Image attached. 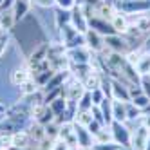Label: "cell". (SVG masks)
I'll return each instance as SVG.
<instances>
[{"label":"cell","mask_w":150,"mask_h":150,"mask_svg":"<svg viewBox=\"0 0 150 150\" xmlns=\"http://www.w3.org/2000/svg\"><path fill=\"white\" fill-rule=\"evenodd\" d=\"M112 139V132H107L105 128H101V130L94 136V143H109Z\"/></svg>","instance_id":"cell-26"},{"label":"cell","mask_w":150,"mask_h":150,"mask_svg":"<svg viewBox=\"0 0 150 150\" xmlns=\"http://www.w3.org/2000/svg\"><path fill=\"white\" fill-rule=\"evenodd\" d=\"M7 44H9V35H7V31H0V56L6 52Z\"/></svg>","instance_id":"cell-30"},{"label":"cell","mask_w":150,"mask_h":150,"mask_svg":"<svg viewBox=\"0 0 150 150\" xmlns=\"http://www.w3.org/2000/svg\"><path fill=\"white\" fill-rule=\"evenodd\" d=\"M110 85H112V87H110L112 89V92H110V98L112 100L123 101V103L130 101V91H128V87H123L120 81H112Z\"/></svg>","instance_id":"cell-9"},{"label":"cell","mask_w":150,"mask_h":150,"mask_svg":"<svg viewBox=\"0 0 150 150\" xmlns=\"http://www.w3.org/2000/svg\"><path fill=\"white\" fill-rule=\"evenodd\" d=\"M74 132H76L78 146H80V148H92V145H94V136L87 130V127L74 125Z\"/></svg>","instance_id":"cell-7"},{"label":"cell","mask_w":150,"mask_h":150,"mask_svg":"<svg viewBox=\"0 0 150 150\" xmlns=\"http://www.w3.org/2000/svg\"><path fill=\"white\" fill-rule=\"evenodd\" d=\"M15 24H16V18H15L13 9H4V11H0V31L13 29Z\"/></svg>","instance_id":"cell-13"},{"label":"cell","mask_w":150,"mask_h":150,"mask_svg":"<svg viewBox=\"0 0 150 150\" xmlns=\"http://www.w3.org/2000/svg\"><path fill=\"white\" fill-rule=\"evenodd\" d=\"M65 54L69 58L71 63H91L92 58V51L83 45V47H72V49H65Z\"/></svg>","instance_id":"cell-3"},{"label":"cell","mask_w":150,"mask_h":150,"mask_svg":"<svg viewBox=\"0 0 150 150\" xmlns=\"http://www.w3.org/2000/svg\"><path fill=\"white\" fill-rule=\"evenodd\" d=\"M92 148H94V150H120L121 145H117L116 141H109V143H94Z\"/></svg>","instance_id":"cell-25"},{"label":"cell","mask_w":150,"mask_h":150,"mask_svg":"<svg viewBox=\"0 0 150 150\" xmlns=\"http://www.w3.org/2000/svg\"><path fill=\"white\" fill-rule=\"evenodd\" d=\"M91 96H92V105H94V107H100V105H101V101L105 100V92H103L101 89L92 91V92H91Z\"/></svg>","instance_id":"cell-28"},{"label":"cell","mask_w":150,"mask_h":150,"mask_svg":"<svg viewBox=\"0 0 150 150\" xmlns=\"http://www.w3.org/2000/svg\"><path fill=\"white\" fill-rule=\"evenodd\" d=\"M4 112H6V109H4V105L0 103V114H4Z\"/></svg>","instance_id":"cell-35"},{"label":"cell","mask_w":150,"mask_h":150,"mask_svg":"<svg viewBox=\"0 0 150 150\" xmlns=\"http://www.w3.org/2000/svg\"><path fill=\"white\" fill-rule=\"evenodd\" d=\"M94 120L92 116V109L91 110H76V114H74V121H76V125H81V127H89Z\"/></svg>","instance_id":"cell-19"},{"label":"cell","mask_w":150,"mask_h":150,"mask_svg":"<svg viewBox=\"0 0 150 150\" xmlns=\"http://www.w3.org/2000/svg\"><path fill=\"white\" fill-rule=\"evenodd\" d=\"M139 110H141V109H137L136 105H134V107H130V109H127V117L134 120V117H137V116H139Z\"/></svg>","instance_id":"cell-33"},{"label":"cell","mask_w":150,"mask_h":150,"mask_svg":"<svg viewBox=\"0 0 150 150\" xmlns=\"http://www.w3.org/2000/svg\"><path fill=\"white\" fill-rule=\"evenodd\" d=\"M136 71H137V74H141V76H146V74L150 72V54H141L139 56V60L136 62Z\"/></svg>","instance_id":"cell-20"},{"label":"cell","mask_w":150,"mask_h":150,"mask_svg":"<svg viewBox=\"0 0 150 150\" xmlns=\"http://www.w3.org/2000/svg\"><path fill=\"white\" fill-rule=\"evenodd\" d=\"M69 150H76V148H69Z\"/></svg>","instance_id":"cell-39"},{"label":"cell","mask_w":150,"mask_h":150,"mask_svg":"<svg viewBox=\"0 0 150 150\" xmlns=\"http://www.w3.org/2000/svg\"><path fill=\"white\" fill-rule=\"evenodd\" d=\"M49 107L52 109V112H54V116H63L67 110V100L63 98V96H60V98H56L54 101H51Z\"/></svg>","instance_id":"cell-21"},{"label":"cell","mask_w":150,"mask_h":150,"mask_svg":"<svg viewBox=\"0 0 150 150\" xmlns=\"http://www.w3.org/2000/svg\"><path fill=\"white\" fill-rule=\"evenodd\" d=\"M148 139H150V130L146 127H139L130 134V146L134 150H145Z\"/></svg>","instance_id":"cell-5"},{"label":"cell","mask_w":150,"mask_h":150,"mask_svg":"<svg viewBox=\"0 0 150 150\" xmlns=\"http://www.w3.org/2000/svg\"><path fill=\"white\" fill-rule=\"evenodd\" d=\"M29 7H31V0H15L13 6H11V9H13V13H15L16 22H18V20H22L27 15Z\"/></svg>","instance_id":"cell-14"},{"label":"cell","mask_w":150,"mask_h":150,"mask_svg":"<svg viewBox=\"0 0 150 150\" xmlns=\"http://www.w3.org/2000/svg\"><path fill=\"white\" fill-rule=\"evenodd\" d=\"M83 94H85L83 81H80L78 78H72L69 83H65L62 87V96L67 100V103H72V105H78V101Z\"/></svg>","instance_id":"cell-1"},{"label":"cell","mask_w":150,"mask_h":150,"mask_svg":"<svg viewBox=\"0 0 150 150\" xmlns=\"http://www.w3.org/2000/svg\"><path fill=\"white\" fill-rule=\"evenodd\" d=\"M40 87V85L35 81V78H31V80H27L24 85H22V96H24V98H27V96H31V94H35L36 91H40L38 89Z\"/></svg>","instance_id":"cell-23"},{"label":"cell","mask_w":150,"mask_h":150,"mask_svg":"<svg viewBox=\"0 0 150 150\" xmlns=\"http://www.w3.org/2000/svg\"><path fill=\"white\" fill-rule=\"evenodd\" d=\"M112 98H105L100 105V110H101V116H103V121L105 125H110L114 121V117H112Z\"/></svg>","instance_id":"cell-18"},{"label":"cell","mask_w":150,"mask_h":150,"mask_svg":"<svg viewBox=\"0 0 150 150\" xmlns=\"http://www.w3.org/2000/svg\"><path fill=\"white\" fill-rule=\"evenodd\" d=\"M81 150H94V148H81Z\"/></svg>","instance_id":"cell-38"},{"label":"cell","mask_w":150,"mask_h":150,"mask_svg":"<svg viewBox=\"0 0 150 150\" xmlns=\"http://www.w3.org/2000/svg\"><path fill=\"white\" fill-rule=\"evenodd\" d=\"M33 2L40 7H52V6H56L54 0H33Z\"/></svg>","instance_id":"cell-32"},{"label":"cell","mask_w":150,"mask_h":150,"mask_svg":"<svg viewBox=\"0 0 150 150\" xmlns=\"http://www.w3.org/2000/svg\"><path fill=\"white\" fill-rule=\"evenodd\" d=\"M112 117L114 121H120V123L127 120V105L123 101H117V100L112 101Z\"/></svg>","instance_id":"cell-17"},{"label":"cell","mask_w":150,"mask_h":150,"mask_svg":"<svg viewBox=\"0 0 150 150\" xmlns=\"http://www.w3.org/2000/svg\"><path fill=\"white\" fill-rule=\"evenodd\" d=\"M13 146H18V148H27L29 143H31V137H29V132L27 130H16L13 132Z\"/></svg>","instance_id":"cell-16"},{"label":"cell","mask_w":150,"mask_h":150,"mask_svg":"<svg viewBox=\"0 0 150 150\" xmlns=\"http://www.w3.org/2000/svg\"><path fill=\"white\" fill-rule=\"evenodd\" d=\"M121 2H134V0H121Z\"/></svg>","instance_id":"cell-37"},{"label":"cell","mask_w":150,"mask_h":150,"mask_svg":"<svg viewBox=\"0 0 150 150\" xmlns=\"http://www.w3.org/2000/svg\"><path fill=\"white\" fill-rule=\"evenodd\" d=\"M49 150H69V145L63 141V139L56 137V139H52V143H51Z\"/></svg>","instance_id":"cell-29"},{"label":"cell","mask_w":150,"mask_h":150,"mask_svg":"<svg viewBox=\"0 0 150 150\" xmlns=\"http://www.w3.org/2000/svg\"><path fill=\"white\" fill-rule=\"evenodd\" d=\"M71 25L78 31V33H87L89 29V18L83 13L81 6H74L71 9Z\"/></svg>","instance_id":"cell-2"},{"label":"cell","mask_w":150,"mask_h":150,"mask_svg":"<svg viewBox=\"0 0 150 150\" xmlns=\"http://www.w3.org/2000/svg\"><path fill=\"white\" fill-rule=\"evenodd\" d=\"M27 80H31V69H29L27 63H25L24 67H16L11 72V83L16 85V87H22Z\"/></svg>","instance_id":"cell-8"},{"label":"cell","mask_w":150,"mask_h":150,"mask_svg":"<svg viewBox=\"0 0 150 150\" xmlns=\"http://www.w3.org/2000/svg\"><path fill=\"white\" fill-rule=\"evenodd\" d=\"M67 24H71V13H67L65 9L58 7V11H56V25H58V29L67 25Z\"/></svg>","instance_id":"cell-24"},{"label":"cell","mask_w":150,"mask_h":150,"mask_svg":"<svg viewBox=\"0 0 150 150\" xmlns=\"http://www.w3.org/2000/svg\"><path fill=\"white\" fill-rule=\"evenodd\" d=\"M58 137L63 139V141L69 145V148H78V137H76V132H74V123L72 121H63L60 125Z\"/></svg>","instance_id":"cell-4"},{"label":"cell","mask_w":150,"mask_h":150,"mask_svg":"<svg viewBox=\"0 0 150 150\" xmlns=\"http://www.w3.org/2000/svg\"><path fill=\"white\" fill-rule=\"evenodd\" d=\"M7 150H27V148H18V146H11V148H7Z\"/></svg>","instance_id":"cell-34"},{"label":"cell","mask_w":150,"mask_h":150,"mask_svg":"<svg viewBox=\"0 0 150 150\" xmlns=\"http://www.w3.org/2000/svg\"><path fill=\"white\" fill-rule=\"evenodd\" d=\"M110 128H112V139L117 143V145H121V146H128L130 145V132L125 128L123 123L120 121H112L110 123Z\"/></svg>","instance_id":"cell-6"},{"label":"cell","mask_w":150,"mask_h":150,"mask_svg":"<svg viewBox=\"0 0 150 150\" xmlns=\"http://www.w3.org/2000/svg\"><path fill=\"white\" fill-rule=\"evenodd\" d=\"M92 96H91V92H87L85 91V94L80 98V101H78V105H76V110H91L92 109Z\"/></svg>","instance_id":"cell-22"},{"label":"cell","mask_w":150,"mask_h":150,"mask_svg":"<svg viewBox=\"0 0 150 150\" xmlns=\"http://www.w3.org/2000/svg\"><path fill=\"white\" fill-rule=\"evenodd\" d=\"M54 2L60 9H65V11H71V9L76 6V0H54Z\"/></svg>","instance_id":"cell-31"},{"label":"cell","mask_w":150,"mask_h":150,"mask_svg":"<svg viewBox=\"0 0 150 150\" xmlns=\"http://www.w3.org/2000/svg\"><path fill=\"white\" fill-rule=\"evenodd\" d=\"M27 132H29L31 141H44V139H47V136H45V125H42L38 121H35L33 125H31Z\"/></svg>","instance_id":"cell-15"},{"label":"cell","mask_w":150,"mask_h":150,"mask_svg":"<svg viewBox=\"0 0 150 150\" xmlns=\"http://www.w3.org/2000/svg\"><path fill=\"white\" fill-rule=\"evenodd\" d=\"M85 45H87L89 49H92V51H101L103 49V42H101V38H100V33H96L94 29H87V33H85Z\"/></svg>","instance_id":"cell-10"},{"label":"cell","mask_w":150,"mask_h":150,"mask_svg":"<svg viewBox=\"0 0 150 150\" xmlns=\"http://www.w3.org/2000/svg\"><path fill=\"white\" fill-rule=\"evenodd\" d=\"M132 105H136L137 109H145V107H148V105H150V100H148V96L139 94V96H134Z\"/></svg>","instance_id":"cell-27"},{"label":"cell","mask_w":150,"mask_h":150,"mask_svg":"<svg viewBox=\"0 0 150 150\" xmlns=\"http://www.w3.org/2000/svg\"><path fill=\"white\" fill-rule=\"evenodd\" d=\"M145 150H150V139H148V143H146V148Z\"/></svg>","instance_id":"cell-36"},{"label":"cell","mask_w":150,"mask_h":150,"mask_svg":"<svg viewBox=\"0 0 150 150\" xmlns=\"http://www.w3.org/2000/svg\"><path fill=\"white\" fill-rule=\"evenodd\" d=\"M110 25L116 33H121L127 35L128 31V16H125L123 13H114V16L110 18Z\"/></svg>","instance_id":"cell-11"},{"label":"cell","mask_w":150,"mask_h":150,"mask_svg":"<svg viewBox=\"0 0 150 150\" xmlns=\"http://www.w3.org/2000/svg\"><path fill=\"white\" fill-rule=\"evenodd\" d=\"M101 76H100V72H94V71H91L87 76L83 78V87H85V91L87 92H92V91H96V89H101Z\"/></svg>","instance_id":"cell-12"}]
</instances>
